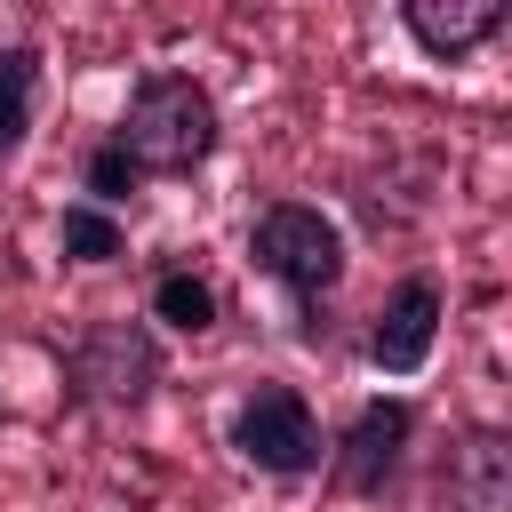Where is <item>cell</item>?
Returning <instances> with one entry per match:
<instances>
[{"label": "cell", "mask_w": 512, "mask_h": 512, "mask_svg": "<svg viewBox=\"0 0 512 512\" xmlns=\"http://www.w3.org/2000/svg\"><path fill=\"white\" fill-rule=\"evenodd\" d=\"M136 192H144V176L120 160V144H112V136H104V144H88V160H80V200H96V208H112V216H120Z\"/></svg>", "instance_id": "12"}, {"label": "cell", "mask_w": 512, "mask_h": 512, "mask_svg": "<svg viewBox=\"0 0 512 512\" xmlns=\"http://www.w3.org/2000/svg\"><path fill=\"white\" fill-rule=\"evenodd\" d=\"M232 456L264 480H312L320 456H328V432H320V408L304 400V384H280V376H256L240 400H232V424H224Z\"/></svg>", "instance_id": "4"}, {"label": "cell", "mask_w": 512, "mask_h": 512, "mask_svg": "<svg viewBox=\"0 0 512 512\" xmlns=\"http://www.w3.org/2000/svg\"><path fill=\"white\" fill-rule=\"evenodd\" d=\"M168 376V344L152 320H128V312H104L88 320L72 344H64V392L80 408H104V416H136Z\"/></svg>", "instance_id": "3"}, {"label": "cell", "mask_w": 512, "mask_h": 512, "mask_svg": "<svg viewBox=\"0 0 512 512\" xmlns=\"http://www.w3.org/2000/svg\"><path fill=\"white\" fill-rule=\"evenodd\" d=\"M440 496H448V512H512V432H496V424L456 432L448 464H440Z\"/></svg>", "instance_id": "7"}, {"label": "cell", "mask_w": 512, "mask_h": 512, "mask_svg": "<svg viewBox=\"0 0 512 512\" xmlns=\"http://www.w3.org/2000/svg\"><path fill=\"white\" fill-rule=\"evenodd\" d=\"M32 120H40V48L8 40L0 48V160H16L32 144Z\"/></svg>", "instance_id": "10"}, {"label": "cell", "mask_w": 512, "mask_h": 512, "mask_svg": "<svg viewBox=\"0 0 512 512\" xmlns=\"http://www.w3.org/2000/svg\"><path fill=\"white\" fill-rule=\"evenodd\" d=\"M416 400H400V392H376V400H360L352 408V424L328 440V456H320V480L336 488V496H384L392 480H400V464H408V448H416Z\"/></svg>", "instance_id": "5"}, {"label": "cell", "mask_w": 512, "mask_h": 512, "mask_svg": "<svg viewBox=\"0 0 512 512\" xmlns=\"http://www.w3.org/2000/svg\"><path fill=\"white\" fill-rule=\"evenodd\" d=\"M512 0H400V32L416 40V56L432 64H464L504 32Z\"/></svg>", "instance_id": "8"}, {"label": "cell", "mask_w": 512, "mask_h": 512, "mask_svg": "<svg viewBox=\"0 0 512 512\" xmlns=\"http://www.w3.org/2000/svg\"><path fill=\"white\" fill-rule=\"evenodd\" d=\"M344 264H352L344 224H336L320 200L280 192V200H264V208L248 216V272H264V280L288 296L304 344H328V296L344 288Z\"/></svg>", "instance_id": "1"}, {"label": "cell", "mask_w": 512, "mask_h": 512, "mask_svg": "<svg viewBox=\"0 0 512 512\" xmlns=\"http://www.w3.org/2000/svg\"><path fill=\"white\" fill-rule=\"evenodd\" d=\"M440 320H448V288H440V272H408V280H392L384 304L368 312V360H376L384 376H416V368L432 360V344H440Z\"/></svg>", "instance_id": "6"}, {"label": "cell", "mask_w": 512, "mask_h": 512, "mask_svg": "<svg viewBox=\"0 0 512 512\" xmlns=\"http://www.w3.org/2000/svg\"><path fill=\"white\" fill-rule=\"evenodd\" d=\"M112 144H120V160L144 184L152 176H200L216 160V144H224V112H216L208 80L152 64V72L128 80V104L112 120Z\"/></svg>", "instance_id": "2"}, {"label": "cell", "mask_w": 512, "mask_h": 512, "mask_svg": "<svg viewBox=\"0 0 512 512\" xmlns=\"http://www.w3.org/2000/svg\"><path fill=\"white\" fill-rule=\"evenodd\" d=\"M144 320H160L168 336H208L224 320V296L200 264H160L152 272V296H144Z\"/></svg>", "instance_id": "9"}, {"label": "cell", "mask_w": 512, "mask_h": 512, "mask_svg": "<svg viewBox=\"0 0 512 512\" xmlns=\"http://www.w3.org/2000/svg\"><path fill=\"white\" fill-rule=\"evenodd\" d=\"M56 248H64V264H120L128 256V224L112 208H96V200H64Z\"/></svg>", "instance_id": "11"}]
</instances>
